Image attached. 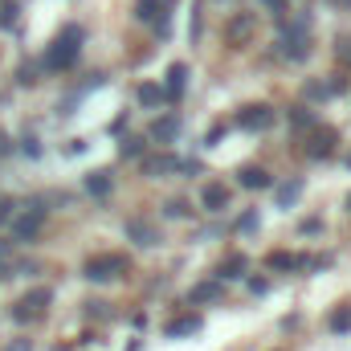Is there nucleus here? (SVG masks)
Wrapping results in <instances>:
<instances>
[{
  "label": "nucleus",
  "instance_id": "nucleus-27",
  "mask_svg": "<svg viewBox=\"0 0 351 351\" xmlns=\"http://www.w3.org/2000/svg\"><path fill=\"white\" fill-rule=\"evenodd\" d=\"M12 16H16V4H4V8H0V25L8 29V25H12Z\"/></svg>",
  "mask_w": 351,
  "mask_h": 351
},
{
  "label": "nucleus",
  "instance_id": "nucleus-7",
  "mask_svg": "<svg viewBox=\"0 0 351 351\" xmlns=\"http://www.w3.org/2000/svg\"><path fill=\"white\" fill-rule=\"evenodd\" d=\"M184 168H192V164H184L176 156H147L143 160V176H168V172H184Z\"/></svg>",
  "mask_w": 351,
  "mask_h": 351
},
{
  "label": "nucleus",
  "instance_id": "nucleus-1",
  "mask_svg": "<svg viewBox=\"0 0 351 351\" xmlns=\"http://www.w3.org/2000/svg\"><path fill=\"white\" fill-rule=\"evenodd\" d=\"M78 45H82V33H78V29H66V33L53 41V49L45 53V70H70L74 58H78Z\"/></svg>",
  "mask_w": 351,
  "mask_h": 351
},
{
  "label": "nucleus",
  "instance_id": "nucleus-15",
  "mask_svg": "<svg viewBox=\"0 0 351 351\" xmlns=\"http://www.w3.org/2000/svg\"><path fill=\"white\" fill-rule=\"evenodd\" d=\"M265 265L269 269H302V265H311L306 258H294V254H265Z\"/></svg>",
  "mask_w": 351,
  "mask_h": 351
},
{
  "label": "nucleus",
  "instance_id": "nucleus-16",
  "mask_svg": "<svg viewBox=\"0 0 351 351\" xmlns=\"http://www.w3.org/2000/svg\"><path fill=\"white\" fill-rule=\"evenodd\" d=\"M160 8H164L160 0H135V16H139V21H147V25H160V21H164V16H160Z\"/></svg>",
  "mask_w": 351,
  "mask_h": 351
},
{
  "label": "nucleus",
  "instance_id": "nucleus-30",
  "mask_svg": "<svg viewBox=\"0 0 351 351\" xmlns=\"http://www.w3.org/2000/svg\"><path fill=\"white\" fill-rule=\"evenodd\" d=\"M250 290L254 294H265V278H250Z\"/></svg>",
  "mask_w": 351,
  "mask_h": 351
},
{
  "label": "nucleus",
  "instance_id": "nucleus-11",
  "mask_svg": "<svg viewBox=\"0 0 351 351\" xmlns=\"http://www.w3.org/2000/svg\"><path fill=\"white\" fill-rule=\"evenodd\" d=\"M184 82H188V66L176 62L172 70H168V90H164V98H168V102H180V98H184Z\"/></svg>",
  "mask_w": 351,
  "mask_h": 351
},
{
  "label": "nucleus",
  "instance_id": "nucleus-21",
  "mask_svg": "<svg viewBox=\"0 0 351 351\" xmlns=\"http://www.w3.org/2000/svg\"><path fill=\"white\" fill-rule=\"evenodd\" d=\"M139 102H143V106H160V102H164V90L147 82V86H139Z\"/></svg>",
  "mask_w": 351,
  "mask_h": 351
},
{
  "label": "nucleus",
  "instance_id": "nucleus-28",
  "mask_svg": "<svg viewBox=\"0 0 351 351\" xmlns=\"http://www.w3.org/2000/svg\"><path fill=\"white\" fill-rule=\"evenodd\" d=\"M294 127H315V114H311V110H306V114L294 110Z\"/></svg>",
  "mask_w": 351,
  "mask_h": 351
},
{
  "label": "nucleus",
  "instance_id": "nucleus-5",
  "mask_svg": "<svg viewBox=\"0 0 351 351\" xmlns=\"http://www.w3.org/2000/svg\"><path fill=\"white\" fill-rule=\"evenodd\" d=\"M41 221H45V208H41V204L16 213V217H12V241H33L37 229H41Z\"/></svg>",
  "mask_w": 351,
  "mask_h": 351
},
{
  "label": "nucleus",
  "instance_id": "nucleus-4",
  "mask_svg": "<svg viewBox=\"0 0 351 351\" xmlns=\"http://www.w3.org/2000/svg\"><path fill=\"white\" fill-rule=\"evenodd\" d=\"M306 53H311V45H306V21L286 25V29H282V58L298 62V58H306Z\"/></svg>",
  "mask_w": 351,
  "mask_h": 351
},
{
  "label": "nucleus",
  "instance_id": "nucleus-13",
  "mask_svg": "<svg viewBox=\"0 0 351 351\" xmlns=\"http://www.w3.org/2000/svg\"><path fill=\"white\" fill-rule=\"evenodd\" d=\"M127 237H131L135 245H156V241H160L156 229H152L147 221H127Z\"/></svg>",
  "mask_w": 351,
  "mask_h": 351
},
{
  "label": "nucleus",
  "instance_id": "nucleus-32",
  "mask_svg": "<svg viewBox=\"0 0 351 351\" xmlns=\"http://www.w3.org/2000/svg\"><path fill=\"white\" fill-rule=\"evenodd\" d=\"M8 147H12V143H8V135L0 131V152H8Z\"/></svg>",
  "mask_w": 351,
  "mask_h": 351
},
{
  "label": "nucleus",
  "instance_id": "nucleus-8",
  "mask_svg": "<svg viewBox=\"0 0 351 351\" xmlns=\"http://www.w3.org/2000/svg\"><path fill=\"white\" fill-rule=\"evenodd\" d=\"M196 331H200V315H180V319H172L164 327L168 339H184V335H196Z\"/></svg>",
  "mask_w": 351,
  "mask_h": 351
},
{
  "label": "nucleus",
  "instance_id": "nucleus-6",
  "mask_svg": "<svg viewBox=\"0 0 351 351\" xmlns=\"http://www.w3.org/2000/svg\"><path fill=\"white\" fill-rule=\"evenodd\" d=\"M274 123V110L269 106H245L241 114H237V127L241 131H265Z\"/></svg>",
  "mask_w": 351,
  "mask_h": 351
},
{
  "label": "nucleus",
  "instance_id": "nucleus-9",
  "mask_svg": "<svg viewBox=\"0 0 351 351\" xmlns=\"http://www.w3.org/2000/svg\"><path fill=\"white\" fill-rule=\"evenodd\" d=\"M200 204H204L208 213H221V208L229 204V188H225V184H204V192H200Z\"/></svg>",
  "mask_w": 351,
  "mask_h": 351
},
{
  "label": "nucleus",
  "instance_id": "nucleus-23",
  "mask_svg": "<svg viewBox=\"0 0 351 351\" xmlns=\"http://www.w3.org/2000/svg\"><path fill=\"white\" fill-rule=\"evenodd\" d=\"M306 98H311V102H323V98H331V86H327V82H311V86H306Z\"/></svg>",
  "mask_w": 351,
  "mask_h": 351
},
{
  "label": "nucleus",
  "instance_id": "nucleus-2",
  "mask_svg": "<svg viewBox=\"0 0 351 351\" xmlns=\"http://www.w3.org/2000/svg\"><path fill=\"white\" fill-rule=\"evenodd\" d=\"M45 306H49V290H45V286H37V290H29L25 298H16V302H12V323L29 327V323H37V319L45 315Z\"/></svg>",
  "mask_w": 351,
  "mask_h": 351
},
{
  "label": "nucleus",
  "instance_id": "nucleus-14",
  "mask_svg": "<svg viewBox=\"0 0 351 351\" xmlns=\"http://www.w3.org/2000/svg\"><path fill=\"white\" fill-rule=\"evenodd\" d=\"M269 184H274V176L265 172V168H245V172H241V188L262 192V188H269Z\"/></svg>",
  "mask_w": 351,
  "mask_h": 351
},
{
  "label": "nucleus",
  "instance_id": "nucleus-33",
  "mask_svg": "<svg viewBox=\"0 0 351 351\" xmlns=\"http://www.w3.org/2000/svg\"><path fill=\"white\" fill-rule=\"evenodd\" d=\"M335 4H343V8H351V0H335Z\"/></svg>",
  "mask_w": 351,
  "mask_h": 351
},
{
  "label": "nucleus",
  "instance_id": "nucleus-19",
  "mask_svg": "<svg viewBox=\"0 0 351 351\" xmlns=\"http://www.w3.org/2000/svg\"><path fill=\"white\" fill-rule=\"evenodd\" d=\"M331 143H335V135H331V131H319V135H315V143H311V156H315V160L331 156Z\"/></svg>",
  "mask_w": 351,
  "mask_h": 351
},
{
  "label": "nucleus",
  "instance_id": "nucleus-29",
  "mask_svg": "<svg viewBox=\"0 0 351 351\" xmlns=\"http://www.w3.org/2000/svg\"><path fill=\"white\" fill-rule=\"evenodd\" d=\"M12 208H16V204H12V200H4V204H0V225H4V221H8V217H12Z\"/></svg>",
  "mask_w": 351,
  "mask_h": 351
},
{
  "label": "nucleus",
  "instance_id": "nucleus-22",
  "mask_svg": "<svg viewBox=\"0 0 351 351\" xmlns=\"http://www.w3.org/2000/svg\"><path fill=\"white\" fill-rule=\"evenodd\" d=\"M294 196H298V180H290V184L278 188V204H294Z\"/></svg>",
  "mask_w": 351,
  "mask_h": 351
},
{
  "label": "nucleus",
  "instance_id": "nucleus-10",
  "mask_svg": "<svg viewBox=\"0 0 351 351\" xmlns=\"http://www.w3.org/2000/svg\"><path fill=\"white\" fill-rule=\"evenodd\" d=\"M147 135H152L156 143H168V139H176V135H180V119H176V114H164V119H156V123L147 127Z\"/></svg>",
  "mask_w": 351,
  "mask_h": 351
},
{
  "label": "nucleus",
  "instance_id": "nucleus-20",
  "mask_svg": "<svg viewBox=\"0 0 351 351\" xmlns=\"http://www.w3.org/2000/svg\"><path fill=\"white\" fill-rule=\"evenodd\" d=\"M331 331H335V335L351 331V306H339V311L331 315Z\"/></svg>",
  "mask_w": 351,
  "mask_h": 351
},
{
  "label": "nucleus",
  "instance_id": "nucleus-26",
  "mask_svg": "<svg viewBox=\"0 0 351 351\" xmlns=\"http://www.w3.org/2000/svg\"><path fill=\"white\" fill-rule=\"evenodd\" d=\"M335 58H339L343 66H351V41H339V45H335Z\"/></svg>",
  "mask_w": 351,
  "mask_h": 351
},
{
  "label": "nucleus",
  "instance_id": "nucleus-18",
  "mask_svg": "<svg viewBox=\"0 0 351 351\" xmlns=\"http://www.w3.org/2000/svg\"><path fill=\"white\" fill-rule=\"evenodd\" d=\"M213 298H221V282H200V286H192V302H213Z\"/></svg>",
  "mask_w": 351,
  "mask_h": 351
},
{
  "label": "nucleus",
  "instance_id": "nucleus-31",
  "mask_svg": "<svg viewBox=\"0 0 351 351\" xmlns=\"http://www.w3.org/2000/svg\"><path fill=\"white\" fill-rule=\"evenodd\" d=\"M265 8H274V12H282V8H286V0H262Z\"/></svg>",
  "mask_w": 351,
  "mask_h": 351
},
{
  "label": "nucleus",
  "instance_id": "nucleus-25",
  "mask_svg": "<svg viewBox=\"0 0 351 351\" xmlns=\"http://www.w3.org/2000/svg\"><path fill=\"white\" fill-rule=\"evenodd\" d=\"M237 229H245V233H254V229H258V213H245V217L237 221Z\"/></svg>",
  "mask_w": 351,
  "mask_h": 351
},
{
  "label": "nucleus",
  "instance_id": "nucleus-17",
  "mask_svg": "<svg viewBox=\"0 0 351 351\" xmlns=\"http://www.w3.org/2000/svg\"><path fill=\"white\" fill-rule=\"evenodd\" d=\"M86 192L94 196V200L110 196V176H106V172H90V176H86Z\"/></svg>",
  "mask_w": 351,
  "mask_h": 351
},
{
  "label": "nucleus",
  "instance_id": "nucleus-3",
  "mask_svg": "<svg viewBox=\"0 0 351 351\" xmlns=\"http://www.w3.org/2000/svg\"><path fill=\"white\" fill-rule=\"evenodd\" d=\"M127 269V258H119V254H98V258H90L82 265V274H86L90 282H110V278H119Z\"/></svg>",
  "mask_w": 351,
  "mask_h": 351
},
{
  "label": "nucleus",
  "instance_id": "nucleus-35",
  "mask_svg": "<svg viewBox=\"0 0 351 351\" xmlns=\"http://www.w3.org/2000/svg\"><path fill=\"white\" fill-rule=\"evenodd\" d=\"M348 208H351V196H348Z\"/></svg>",
  "mask_w": 351,
  "mask_h": 351
},
{
  "label": "nucleus",
  "instance_id": "nucleus-12",
  "mask_svg": "<svg viewBox=\"0 0 351 351\" xmlns=\"http://www.w3.org/2000/svg\"><path fill=\"white\" fill-rule=\"evenodd\" d=\"M245 269H250V262L241 254H233V258H225V262L217 265V278L221 282H233V278H245Z\"/></svg>",
  "mask_w": 351,
  "mask_h": 351
},
{
  "label": "nucleus",
  "instance_id": "nucleus-24",
  "mask_svg": "<svg viewBox=\"0 0 351 351\" xmlns=\"http://www.w3.org/2000/svg\"><path fill=\"white\" fill-rule=\"evenodd\" d=\"M164 213H168V217H188L192 208H188L184 200H168V204H164Z\"/></svg>",
  "mask_w": 351,
  "mask_h": 351
},
{
  "label": "nucleus",
  "instance_id": "nucleus-34",
  "mask_svg": "<svg viewBox=\"0 0 351 351\" xmlns=\"http://www.w3.org/2000/svg\"><path fill=\"white\" fill-rule=\"evenodd\" d=\"M348 164H351V152H348Z\"/></svg>",
  "mask_w": 351,
  "mask_h": 351
}]
</instances>
